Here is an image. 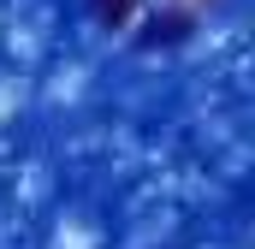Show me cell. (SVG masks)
<instances>
[{
	"label": "cell",
	"mask_w": 255,
	"mask_h": 249,
	"mask_svg": "<svg viewBox=\"0 0 255 249\" xmlns=\"http://www.w3.org/2000/svg\"><path fill=\"white\" fill-rule=\"evenodd\" d=\"M89 18L101 30H130L142 18V0H89Z\"/></svg>",
	"instance_id": "obj_2"
},
{
	"label": "cell",
	"mask_w": 255,
	"mask_h": 249,
	"mask_svg": "<svg viewBox=\"0 0 255 249\" xmlns=\"http://www.w3.org/2000/svg\"><path fill=\"white\" fill-rule=\"evenodd\" d=\"M190 30H196V12H190V6H166V12L148 18V30H142L136 42H142V48H172V42H184Z\"/></svg>",
	"instance_id": "obj_1"
}]
</instances>
